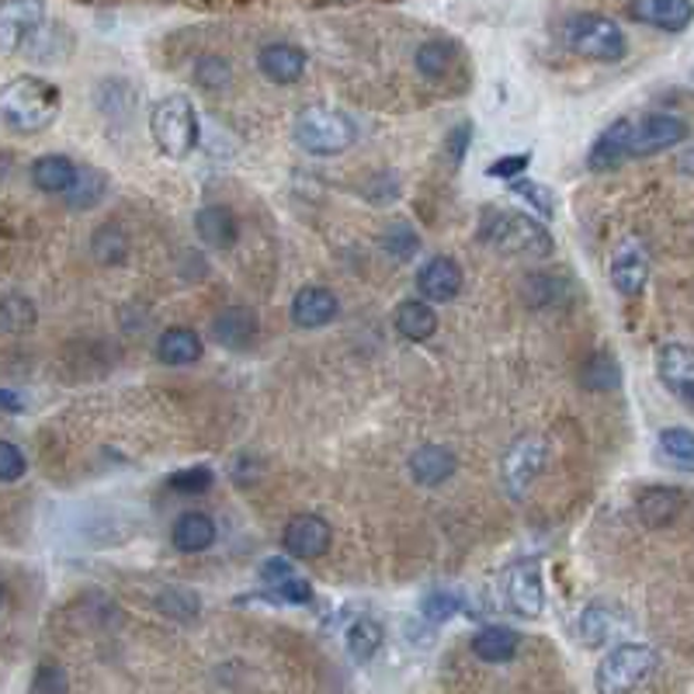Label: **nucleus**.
Listing matches in <instances>:
<instances>
[{
  "instance_id": "a878e982",
  "label": "nucleus",
  "mask_w": 694,
  "mask_h": 694,
  "mask_svg": "<svg viewBox=\"0 0 694 694\" xmlns=\"http://www.w3.org/2000/svg\"><path fill=\"white\" fill-rule=\"evenodd\" d=\"M518 646H521V635L507 625H486L473 635V653L483 663H510L518 656Z\"/></svg>"
},
{
  "instance_id": "4be33fe9",
  "label": "nucleus",
  "mask_w": 694,
  "mask_h": 694,
  "mask_svg": "<svg viewBox=\"0 0 694 694\" xmlns=\"http://www.w3.org/2000/svg\"><path fill=\"white\" fill-rule=\"evenodd\" d=\"M684 490H677V486H646V490L639 494V521L660 531L666 525L677 521V514L684 510Z\"/></svg>"
},
{
  "instance_id": "473e14b6",
  "label": "nucleus",
  "mask_w": 694,
  "mask_h": 694,
  "mask_svg": "<svg viewBox=\"0 0 694 694\" xmlns=\"http://www.w3.org/2000/svg\"><path fill=\"white\" fill-rule=\"evenodd\" d=\"M570 286L567 278L559 275H528L525 278V299L528 305H535V310H556V305L567 299Z\"/></svg>"
},
{
  "instance_id": "f704fd0d",
  "label": "nucleus",
  "mask_w": 694,
  "mask_h": 694,
  "mask_svg": "<svg viewBox=\"0 0 694 694\" xmlns=\"http://www.w3.org/2000/svg\"><path fill=\"white\" fill-rule=\"evenodd\" d=\"M157 608H160V614H167V619H174V622H195L198 611H201V601L188 587H167L164 594L157 598Z\"/></svg>"
},
{
  "instance_id": "09e8293b",
  "label": "nucleus",
  "mask_w": 694,
  "mask_h": 694,
  "mask_svg": "<svg viewBox=\"0 0 694 694\" xmlns=\"http://www.w3.org/2000/svg\"><path fill=\"white\" fill-rule=\"evenodd\" d=\"M0 410H8V414H21L24 403H21V396H14L11 390H0Z\"/></svg>"
},
{
  "instance_id": "7c9ffc66",
  "label": "nucleus",
  "mask_w": 694,
  "mask_h": 694,
  "mask_svg": "<svg viewBox=\"0 0 694 694\" xmlns=\"http://www.w3.org/2000/svg\"><path fill=\"white\" fill-rule=\"evenodd\" d=\"M580 382H583V390L590 393H611V390H619L622 385V365H619V358L608 354V351H598V354H590L583 369H580Z\"/></svg>"
},
{
  "instance_id": "2f4dec72",
  "label": "nucleus",
  "mask_w": 694,
  "mask_h": 694,
  "mask_svg": "<svg viewBox=\"0 0 694 694\" xmlns=\"http://www.w3.org/2000/svg\"><path fill=\"white\" fill-rule=\"evenodd\" d=\"M91 253L97 265H122L128 253V234L118 222H101L91 234Z\"/></svg>"
},
{
  "instance_id": "37998d69",
  "label": "nucleus",
  "mask_w": 694,
  "mask_h": 694,
  "mask_svg": "<svg viewBox=\"0 0 694 694\" xmlns=\"http://www.w3.org/2000/svg\"><path fill=\"white\" fill-rule=\"evenodd\" d=\"M268 590L278 598V601H286V604H305L313 598V587L305 577H299L296 570H289L286 577H278L275 583H268Z\"/></svg>"
},
{
  "instance_id": "20e7f679",
  "label": "nucleus",
  "mask_w": 694,
  "mask_h": 694,
  "mask_svg": "<svg viewBox=\"0 0 694 694\" xmlns=\"http://www.w3.org/2000/svg\"><path fill=\"white\" fill-rule=\"evenodd\" d=\"M198 112L185 94H170L149 112V136L170 160H185L198 146Z\"/></svg>"
},
{
  "instance_id": "f8f14e48",
  "label": "nucleus",
  "mask_w": 694,
  "mask_h": 694,
  "mask_svg": "<svg viewBox=\"0 0 694 694\" xmlns=\"http://www.w3.org/2000/svg\"><path fill=\"white\" fill-rule=\"evenodd\" d=\"M289 317L299 330H323L341 317V299L327 286H302L289 302Z\"/></svg>"
},
{
  "instance_id": "6ab92c4d",
  "label": "nucleus",
  "mask_w": 694,
  "mask_h": 694,
  "mask_svg": "<svg viewBox=\"0 0 694 694\" xmlns=\"http://www.w3.org/2000/svg\"><path fill=\"white\" fill-rule=\"evenodd\" d=\"M629 14L639 24H650V29L677 35L691 24V0H632Z\"/></svg>"
},
{
  "instance_id": "5701e85b",
  "label": "nucleus",
  "mask_w": 694,
  "mask_h": 694,
  "mask_svg": "<svg viewBox=\"0 0 694 694\" xmlns=\"http://www.w3.org/2000/svg\"><path fill=\"white\" fill-rule=\"evenodd\" d=\"M216 521L209 518L205 510H185L182 518L174 521L170 528V542L177 552H188V556H198L205 549L216 546Z\"/></svg>"
},
{
  "instance_id": "79ce46f5",
  "label": "nucleus",
  "mask_w": 694,
  "mask_h": 694,
  "mask_svg": "<svg viewBox=\"0 0 694 694\" xmlns=\"http://www.w3.org/2000/svg\"><path fill=\"white\" fill-rule=\"evenodd\" d=\"M510 191L518 195V198H525L538 216H546V219L556 216V191H552V188L538 185V182H518V177H514Z\"/></svg>"
},
{
  "instance_id": "aec40b11",
  "label": "nucleus",
  "mask_w": 694,
  "mask_h": 694,
  "mask_svg": "<svg viewBox=\"0 0 694 694\" xmlns=\"http://www.w3.org/2000/svg\"><path fill=\"white\" fill-rule=\"evenodd\" d=\"M406 469H410V476H414V483H421V486H445L455 476L458 462H455V452L445 448V445H421V448L410 452Z\"/></svg>"
},
{
  "instance_id": "9d476101",
  "label": "nucleus",
  "mask_w": 694,
  "mask_h": 694,
  "mask_svg": "<svg viewBox=\"0 0 694 694\" xmlns=\"http://www.w3.org/2000/svg\"><path fill=\"white\" fill-rule=\"evenodd\" d=\"M45 21L42 0H0V56H14Z\"/></svg>"
},
{
  "instance_id": "393cba45",
  "label": "nucleus",
  "mask_w": 694,
  "mask_h": 694,
  "mask_svg": "<svg viewBox=\"0 0 694 694\" xmlns=\"http://www.w3.org/2000/svg\"><path fill=\"white\" fill-rule=\"evenodd\" d=\"M201 351H205V344H201V338L191 327H170V330H164L157 338V358L164 365H170V369L195 365L201 358Z\"/></svg>"
},
{
  "instance_id": "a18cd8bd",
  "label": "nucleus",
  "mask_w": 694,
  "mask_h": 694,
  "mask_svg": "<svg viewBox=\"0 0 694 694\" xmlns=\"http://www.w3.org/2000/svg\"><path fill=\"white\" fill-rule=\"evenodd\" d=\"M66 687H70V681H66V671L60 663H42L35 671V677H32V691L35 694H60Z\"/></svg>"
},
{
  "instance_id": "423d86ee",
  "label": "nucleus",
  "mask_w": 694,
  "mask_h": 694,
  "mask_svg": "<svg viewBox=\"0 0 694 694\" xmlns=\"http://www.w3.org/2000/svg\"><path fill=\"white\" fill-rule=\"evenodd\" d=\"M567 42L577 56L594 60V63H619L629 53L625 32L619 29V21H611L604 14H573L567 21Z\"/></svg>"
},
{
  "instance_id": "cd10ccee",
  "label": "nucleus",
  "mask_w": 694,
  "mask_h": 694,
  "mask_svg": "<svg viewBox=\"0 0 694 694\" xmlns=\"http://www.w3.org/2000/svg\"><path fill=\"white\" fill-rule=\"evenodd\" d=\"M414 60H417V70H421L424 81L442 84V81H448L452 70L458 66V49L452 42H445V39H427L417 49Z\"/></svg>"
},
{
  "instance_id": "b1692460",
  "label": "nucleus",
  "mask_w": 694,
  "mask_h": 694,
  "mask_svg": "<svg viewBox=\"0 0 694 694\" xmlns=\"http://www.w3.org/2000/svg\"><path fill=\"white\" fill-rule=\"evenodd\" d=\"M393 323L400 330V338L414 341V344H424L438 333V313L431 310L427 299H403L393 313Z\"/></svg>"
},
{
  "instance_id": "8fccbe9b",
  "label": "nucleus",
  "mask_w": 694,
  "mask_h": 694,
  "mask_svg": "<svg viewBox=\"0 0 694 694\" xmlns=\"http://www.w3.org/2000/svg\"><path fill=\"white\" fill-rule=\"evenodd\" d=\"M0 604H4V587H0Z\"/></svg>"
},
{
  "instance_id": "7ed1b4c3",
  "label": "nucleus",
  "mask_w": 694,
  "mask_h": 694,
  "mask_svg": "<svg viewBox=\"0 0 694 694\" xmlns=\"http://www.w3.org/2000/svg\"><path fill=\"white\" fill-rule=\"evenodd\" d=\"M292 139L299 143V149L313 153V157H338V153L351 149V143L358 139V125L351 115L338 108L310 105L296 115Z\"/></svg>"
},
{
  "instance_id": "dca6fc26",
  "label": "nucleus",
  "mask_w": 694,
  "mask_h": 694,
  "mask_svg": "<svg viewBox=\"0 0 694 694\" xmlns=\"http://www.w3.org/2000/svg\"><path fill=\"white\" fill-rule=\"evenodd\" d=\"M209 333L216 338V344L229 351H247L253 348L257 333H261V320H257V313L247 310V305H226V310L213 317Z\"/></svg>"
},
{
  "instance_id": "e433bc0d",
  "label": "nucleus",
  "mask_w": 694,
  "mask_h": 694,
  "mask_svg": "<svg viewBox=\"0 0 694 694\" xmlns=\"http://www.w3.org/2000/svg\"><path fill=\"white\" fill-rule=\"evenodd\" d=\"M580 632H583L587 646H604V642H611V635H614V611L604 608V604L583 608V614H580Z\"/></svg>"
},
{
  "instance_id": "49530a36",
  "label": "nucleus",
  "mask_w": 694,
  "mask_h": 694,
  "mask_svg": "<svg viewBox=\"0 0 694 694\" xmlns=\"http://www.w3.org/2000/svg\"><path fill=\"white\" fill-rule=\"evenodd\" d=\"M531 167V153H514V157H500L494 160L490 167H486V174L494 177V182H514L521 170Z\"/></svg>"
},
{
  "instance_id": "412c9836",
  "label": "nucleus",
  "mask_w": 694,
  "mask_h": 694,
  "mask_svg": "<svg viewBox=\"0 0 694 694\" xmlns=\"http://www.w3.org/2000/svg\"><path fill=\"white\" fill-rule=\"evenodd\" d=\"M195 234L205 247L229 250L240 240V219L226 205H205V209L195 213Z\"/></svg>"
},
{
  "instance_id": "a211bd4d",
  "label": "nucleus",
  "mask_w": 694,
  "mask_h": 694,
  "mask_svg": "<svg viewBox=\"0 0 694 694\" xmlns=\"http://www.w3.org/2000/svg\"><path fill=\"white\" fill-rule=\"evenodd\" d=\"M611 286L619 289L622 296L635 299L642 296V289H646V281H650V257L646 250H642L639 244H625L619 247V253L611 257Z\"/></svg>"
},
{
  "instance_id": "c03bdc74",
  "label": "nucleus",
  "mask_w": 694,
  "mask_h": 694,
  "mask_svg": "<svg viewBox=\"0 0 694 694\" xmlns=\"http://www.w3.org/2000/svg\"><path fill=\"white\" fill-rule=\"evenodd\" d=\"M29 469V458L14 442H0V483H18Z\"/></svg>"
},
{
  "instance_id": "bb28decb",
  "label": "nucleus",
  "mask_w": 694,
  "mask_h": 694,
  "mask_svg": "<svg viewBox=\"0 0 694 694\" xmlns=\"http://www.w3.org/2000/svg\"><path fill=\"white\" fill-rule=\"evenodd\" d=\"M108 188H112V182H108V174L101 167H76L73 185L63 195H66L70 209L84 213V209H94V205L108 195Z\"/></svg>"
},
{
  "instance_id": "39448f33",
  "label": "nucleus",
  "mask_w": 694,
  "mask_h": 694,
  "mask_svg": "<svg viewBox=\"0 0 694 694\" xmlns=\"http://www.w3.org/2000/svg\"><path fill=\"white\" fill-rule=\"evenodd\" d=\"M656 671H660V653L650 642H622V646H614L598 663L594 687L601 694H625L642 687Z\"/></svg>"
},
{
  "instance_id": "58836bf2",
  "label": "nucleus",
  "mask_w": 694,
  "mask_h": 694,
  "mask_svg": "<svg viewBox=\"0 0 694 694\" xmlns=\"http://www.w3.org/2000/svg\"><path fill=\"white\" fill-rule=\"evenodd\" d=\"M660 452H663V458H671L674 466L691 469V462H694V434H691V427H666V431H660Z\"/></svg>"
},
{
  "instance_id": "9b49d317",
  "label": "nucleus",
  "mask_w": 694,
  "mask_h": 694,
  "mask_svg": "<svg viewBox=\"0 0 694 694\" xmlns=\"http://www.w3.org/2000/svg\"><path fill=\"white\" fill-rule=\"evenodd\" d=\"M333 546V528L320 514H296L281 531V549L292 559H323Z\"/></svg>"
},
{
  "instance_id": "4468645a",
  "label": "nucleus",
  "mask_w": 694,
  "mask_h": 694,
  "mask_svg": "<svg viewBox=\"0 0 694 694\" xmlns=\"http://www.w3.org/2000/svg\"><path fill=\"white\" fill-rule=\"evenodd\" d=\"M656 379L671 390L681 403L694 400V354L687 344L671 341L656 348Z\"/></svg>"
},
{
  "instance_id": "0eeeda50",
  "label": "nucleus",
  "mask_w": 694,
  "mask_h": 694,
  "mask_svg": "<svg viewBox=\"0 0 694 694\" xmlns=\"http://www.w3.org/2000/svg\"><path fill=\"white\" fill-rule=\"evenodd\" d=\"M549 462V445L538 438V434H521L518 442H514L504 455V466H500V483L510 500H525L531 494V486L538 483Z\"/></svg>"
},
{
  "instance_id": "a19ab883",
  "label": "nucleus",
  "mask_w": 694,
  "mask_h": 694,
  "mask_svg": "<svg viewBox=\"0 0 694 694\" xmlns=\"http://www.w3.org/2000/svg\"><path fill=\"white\" fill-rule=\"evenodd\" d=\"M213 483H216L213 466H188V469L174 473V476L167 479L170 490H174V494H182V497H198V494L209 490Z\"/></svg>"
},
{
  "instance_id": "6e6552de",
  "label": "nucleus",
  "mask_w": 694,
  "mask_h": 694,
  "mask_svg": "<svg viewBox=\"0 0 694 694\" xmlns=\"http://www.w3.org/2000/svg\"><path fill=\"white\" fill-rule=\"evenodd\" d=\"M504 598L518 619H538L546 608V580L535 559H514L504 570Z\"/></svg>"
},
{
  "instance_id": "c9c22d12",
  "label": "nucleus",
  "mask_w": 694,
  "mask_h": 694,
  "mask_svg": "<svg viewBox=\"0 0 694 694\" xmlns=\"http://www.w3.org/2000/svg\"><path fill=\"white\" fill-rule=\"evenodd\" d=\"M462 608H466V598L458 590H445V587H434L421 598V614L427 622H448Z\"/></svg>"
},
{
  "instance_id": "ddd939ff",
  "label": "nucleus",
  "mask_w": 694,
  "mask_h": 694,
  "mask_svg": "<svg viewBox=\"0 0 694 694\" xmlns=\"http://www.w3.org/2000/svg\"><path fill=\"white\" fill-rule=\"evenodd\" d=\"M629 139H632V118H614L611 125H604L598 139L587 149V167L594 174H611L619 170L625 160H632L629 153Z\"/></svg>"
},
{
  "instance_id": "f257e3e1",
  "label": "nucleus",
  "mask_w": 694,
  "mask_h": 694,
  "mask_svg": "<svg viewBox=\"0 0 694 694\" xmlns=\"http://www.w3.org/2000/svg\"><path fill=\"white\" fill-rule=\"evenodd\" d=\"M63 112V91L53 81H42V76H14L4 87H0V122H4L11 133L21 136H35L45 133Z\"/></svg>"
},
{
  "instance_id": "ea45409f",
  "label": "nucleus",
  "mask_w": 694,
  "mask_h": 694,
  "mask_svg": "<svg viewBox=\"0 0 694 694\" xmlns=\"http://www.w3.org/2000/svg\"><path fill=\"white\" fill-rule=\"evenodd\" d=\"M195 81H198L205 91H222V87H229V81H234V66H229L226 56L209 53V56H201V60L195 63Z\"/></svg>"
},
{
  "instance_id": "f03ea898",
  "label": "nucleus",
  "mask_w": 694,
  "mask_h": 694,
  "mask_svg": "<svg viewBox=\"0 0 694 694\" xmlns=\"http://www.w3.org/2000/svg\"><path fill=\"white\" fill-rule=\"evenodd\" d=\"M479 240L507 257H549L556 250V240L542 222L514 209H483Z\"/></svg>"
},
{
  "instance_id": "4c0bfd02",
  "label": "nucleus",
  "mask_w": 694,
  "mask_h": 694,
  "mask_svg": "<svg viewBox=\"0 0 694 694\" xmlns=\"http://www.w3.org/2000/svg\"><path fill=\"white\" fill-rule=\"evenodd\" d=\"M35 327V302L24 296H4L0 299V330L4 333H24Z\"/></svg>"
},
{
  "instance_id": "de8ad7c7",
  "label": "nucleus",
  "mask_w": 694,
  "mask_h": 694,
  "mask_svg": "<svg viewBox=\"0 0 694 694\" xmlns=\"http://www.w3.org/2000/svg\"><path fill=\"white\" fill-rule=\"evenodd\" d=\"M469 139H473V122H462V125H455L452 133H448V146H445V153H448V160L458 167L462 164V157H466V149H469Z\"/></svg>"
},
{
  "instance_id": "c756f323",
  "label": "nucleus",
  "mask_w": 694,
  "mask_h": 694,
  "mask_svg": "<svg viewBox=\"0 0 694 694\" xmlns=\"http://www.w3.org/2000/svg\"><path fill=\"white\" fill-rule=\"evenodd\" d=\"M385 642V629L379 619H372V614H362V619H354L344 632V650L354 663H369L379 646Z\"/></svg>"
},
{
  "instance_id": "f3484780",
  "label": "nucleus",
  "mask_w": 694,
  "mask_h": 694,
  "mask_svg": "<svg viewBox=\"0 0 694 694\" xmlns=\"http://www.w3.org/2000/svg\"><path fill=\"white\" fill-rule=\"evenodd\" d=\"M305 63L310 60H305V53L292 42H268L261 45V53H257V70H261L271 84H281V87L302 81Z\"/></svg>"
},
{
  "instance_id": "1a4fd4ad",
  "label": "nucleus",
  "mask_w": 694,
  "mask_h": 694,
  "mask_svg": "<svg viewBox=\"0 0 694 694\" xmlns=\"http://www.w3.org/2000/svg\"><path fill=\"white\" fill-rule=\"evenodd\" d=\"M687 139V122L671 112H653L632 122L629 153L632 157H656V153L677 149Z\"/></svg>"
},
{
  "instance_id": "c85d7f7f",
  "label": "nucleus",
  "mask_w": 694,
  "mask_h": 694,
  "mask_svg": "<svg viewBox=\"0 0 694 694\" xmlns=\"http://www.w3.org/2000/svg\"><path fill=\"white\" fill-rule=\"evenodd\" d=\"M76 177V164L63 153H45L32 164V185L45 195H63Z\"/></svg>"
},
{
  "instance_id": "72a5a7b5",
  "label": "nucleus",
  "mask_w": 694,
  "mask_h": 694,
  "mask_svg": "<svg viewBox=\"0 0 694 694\" xmlns=\"http://www.w3.org/2000/svg\"><path fill=\"white\" fill-rule=\"evenodd\" d=\"M379 250L393 261H410L421 250V234L410 222H390L379 234Z\"/></svg>"
},
{
  "instance_id": "2eb2a0df",
  "label": "nucleus",
  "mask_w": 694,
  "mask_h": 694,
  "mask_svg": "<svg viewBox=\"0 0 694 694\" xmlns=\"http://www.w3.org/2000/svg\"><path fill=\"white\" fill-rule=\"evenodd\" d=\"M462 286H466V275H462V265L455 261V257H431V261L421 265L417 271V292L421 299L427 302H452Z\"/></svg>"
}]
</instances>
